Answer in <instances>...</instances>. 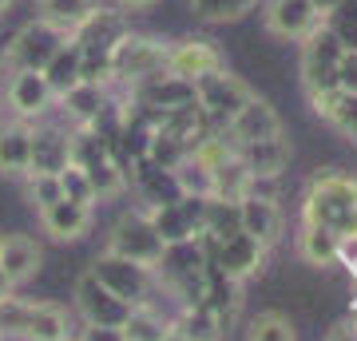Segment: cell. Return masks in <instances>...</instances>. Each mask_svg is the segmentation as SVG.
Masks as SVG:
<instances>
[{"mask_svg":"<svg viewBox=\"0 0 357 341\" xmlns=\"http://www.w3.org/2000/svg\"><path fill=\"white\" fill-rule=\"evenodd\" d=\"M28 167H32V123L24 119L0 123V175L24 179Z\"/></svg>","mask_w":357,"mask_h":341,"instance_id":"603a6c76","label":"cell"},{"mask_svg":"<svg viewBox=\"0 0 357 341\" xmlns=\"http://www.w3.org/2000/svg\"><path fill=\"white\" fill-rule=\"evenodd\" d=\"M68 310L56 302H32L28 310L24 341H68Z\"/></svg>","mask_w":357,"mask_h":341,"instance_id":"f546056e","label":"cell"},{"mask_svg":"<svg viewBox=\"0 0 357 341\" xmlns=\"http://www.w3.org/2000/svg\"><path fill=\"white\" fill-rule=\"evenodd\" d=\"M250 183L255 175L246 171V163L238 159V151H227L211 167V199H222V202H243L250 195Z\"/></svg>","mask_w":357,"mask_h":341,"instance_id":"d4e9b609","label":"cell"},{"mask_svg":"<svg viewBox=\"0 0 357 341\" xmlns=\"http://www.w3.org/2000/svg\"><path fill=\"white\" fill-rule=\"evenodd\" d=\"M250 96H255V91L246 88L238 76H230L227 68H222V72H211V76H203V79H195V107H199L215 127H227V119L238 112Z\"/></svg>","mask_w":357,"mask_h":341,"instance_id":"9c48e42d","label":"cell"},{"mask_svg":"<svg viewBox=\"0 0 357 341\" xmlns=\"http://www.w3.org/2000/svg\"><path fill=\"white\" fill-rule=\"evenodd\" d=\"M40 227H44V234H52L56 242H79L91 230V206L56 199L52 206L40 211Z\"/></svg>","mask_w":357,"mask_h":341,"instance_id":"44dd1931","label":"cell"},{"mask_svg":"<svg viewBox=\"0 0 357 341\" xmlns=\"http://www.w3.org/2000/svg\"><path fill=\"white\" fill-rule=\"evenodd\" d=\"M262 24L274 36L302 44L321 24V16L314 8V0H262Z\"/></svg>","mask_w":357,"mask_h":341,"instance_id":"5bb4252c","label":"cell"},{"mask_svg":"<svg viewBox=\"0 0 357 341\" xmlns=\"http://www.w3.org/2000/svg\"><path fill=\"white\" fill-rule=\"evenodd\" d=\"M238 215H243V234L258 238L262 246H270V242H278L286 215H282V206H278V199H274V195L250 190V195H246V199L238 202Z\"/></svg>","mask_w":357,"mask_h":341,"instance_id":"d6986e66","label":"cell"},{"mask_svg":"<svg viewBox=\"0 0 357 341\" xmlns=\"http://www.w3.org/2000/svg\"><path fill=\"white\" fill-rule=\"evenodd\" d=\"M167 333L178 338V341H222L227 326H222V321H218L203 302H191V305H183V310H178L175 321H167Z\"/></svg>","mask_w":357,"mask_h":341,"instance_id":"4316f807","label":"cell"},{"mask_svg":"<svg viewBox=\"0 0 357 341\" xmlns=\"http://www.w3.org/2000/svg\"><path fill=\"white\" fill-rule=\"evenodd\" d=\"M79 341H123V333H119V329H96V326H88Z\"/></svg>","mask_w":357,"mask_h":341,"instance_id":"ee69618b","label":"cell"},{"mask_svg":"<svg viewBox=\"0 0 357 341\" xmlns=\"http://www.w3.org/2000/svg\"><path fill=\"white\" fill-rule=\"evenodd\" d=\"M191 103H195V84L191 79L171 76V72H159V76L128 88V107L147 115V119L171 115V112H178V107H191Z\"/></svg>","mask_w":357,"mask_h":341,"instance_id":"ba28073f","label":"cell"},{"mask_svg":"<svg viewBox=\"0 0 357 341\" xmlns=\"http://www.w3.org/2000/svg\"><path fill=\"white\" fill-rule=\"evenodd\" d=\"M290 139L286 135H270V139H258V143H246V147H238V159L246 163V171L255 179H282V171L290 167Z\"/></svg>","mask_w":357,"mask_h":341,"instance_id":"7402d4cb","label":"cell"},{"mask_svg":"<svg viewBox=\"0 0 357 341\" xmlns=\"http://www.w3.org/2000/svg\"><path fill=\"white\" fill-rule=\"evenodd\" d=\"M310 107H314V115L326 119L333 131L357 139V96H349V91H342V88H330V91L310 96Z\"/></svg>","mask_w":357,"mask_h":341,"instance_id":"484cf974","label":"cell"},{"mask_svg":"<svg viewBox=\"0 0 357 341\" xmlns=\"http://www.w3.org/2000/svg\"><path fill=\"white\" fill-rule=\"evenodd\" d=\"M266 250L270 246H262L258 238H250V234H230V238H222V242H215L211 246V262L227 274V278H234V282H250V278H258L262 270H266Z\"/></svg>","mask_w":357,"mask_h":341,"instance_id":"8fae6325","label":"cell"},{"mask_svg":"<svg viewBox=\"0 0 357 341\" xmlns=\"http://www.w3.org/2000/svg\"><path fill=\"white\" fill-rule=\"evenodd\" d=\"M159 0H115V8L119 13H139V8H155Z\"/></svg>","mask_w":357,"mask_h":341,"instance_id":"f6af8a7d","label":"cell"},{"mask_svg":"<svg viewBox=\"0 0 357 341\" xmlns=\"http://www.w3.org/2000/svg\"><path fill=\"white\" fill-rule=\"evenodd\" d=\"M4 103L13 107L16 119H40L56 107V96H52L44 72H8V84H4Z\"/></svg>","mask_w":357,"mask_h":341,"instance_id":"2e32d148","label":"cell"},{"mask_svg":"<svg viewBox=\"0 0 357 341\" xmlns=\"http://www.w3.org/2000/svg\"><path fill=\"white\" fill-rule=\"evenodd\" d=\"M100 0H36V13L44 16V20H52V24H64L68 32L84 20V16L96 8Z\"/></svg>","mask_w":357,"mask_h":341,"instance_id":"d590c367","label":"cell"},{"mask_svg":"<svg viewBox=\"0 0 357 341\" xmlns=\"http://www.w3.org/2000/svg\"><path fill=\"white\" fill-rule=\"evenodd\" d=\"M8 8H13V0H0V16L8 13Z\"/></svg>","mask_w":357,"mask_h":341,"instance_id":"681fc988","label":"cell"},{"mask_svg":"<svg viewBox=\"0 0 357 341\" xmlns=\"http://www.w3.org/2000/svg\"><path fill=\"white\" fill-rule=\"evenodd\" d=\"M321 24L342 40V48H357V0H337L330 13L321 16Z\"/></svg>","mask_w":357,"mask_h":341,"instance_id":"74e56055","label":"cell"},{"mask_svg":"<svg viewBox=\"0 0 357 341\" xmlns=\"http://www.w3.org/2000/svg\"><path fill=\"white\" fill-rule=\"evenodd\" d=\"M227 60H222V52L211 44V40H199V36H187V40H175V44H167V72L178 79H203L211 72H222Z\"/></svg>","mask_w":357,"mask_h":341,"instance_id":"9a60e30c","label":"cell"},{"mask_svg":"<svg viewBox=\"0 0 357 341\" xmlns=\"http://www.w3.org/2000/svg\"><path fill=\"white\" fill-rule=\"evenodd\" d=\"M159 72H167V40L128 32L112 48V84L135 88V84L159 76Z\"/></svg>","mask_w":357,"mask_h":341,"instance_id":"277c9868","label":"cell"},{"mask_svg":"<svg viewBox=\"0 0 357 341\" xmlns=\"http://www.w3.org/2000/svg\"><path fill=\"white\" fill-rule=\"evenodd\" d=\"M175 183L187 199H211V167L203 159H195V155H187L175 167Z\"/></svg>","mask_w":357,"mask_h":341,"instance_id":"8d00e7d4","label":"cell"},{"mask_svg":"<svg viewBox=\"0 0 357 341\" xmlns=\"http://www.w3.org/2000/svg\"><path fill=\"white\" fill-rule=\"evenodd\" d=\"M24 179H28V199H32V206H36V215L44 211V206H52L56 199H64L56 175H24Z\"/></svg>","mask_w":357,"mask_h":341,"instance_id":"60d3db41","label":"cell"},{"mask_svg":"<svg viewBox=\"0 0 357 341\" xmlns=\"http://www.w3.org/2000/svg\"><path fill=\"white\" fill-rule=\"evenodd\" d=\"M342 258L349 262V274H354V282H357V242H349V246H345Z\"/></svg>","mask_w":357,"mask_h":341,"instance_id":"bcb514c9","label":"cell"},{"mask_svg":"<svg viewBox=\"0 0 357 341\" xmlns=\"http://www.w3.org/2000/svg\"><path fill=\"white\" fill-rule=\"evenodd\" d=\"M128 32H131L128 13H119L115 4H96V8L72 28V44H76L79 52H112Z\"/></svg>","mask_w":357,"mask_h":341,"instance_id":"7c38bea8","label":"cell"},{"mask_svg":"<svg viewBox=\"0 0 357 341\" xmlns=\"http://www.w3.org/2000/svg\"><path fill=\"white\" fill-rule=\"evenodd\" d=\"M262 0H191V13L206 24H230L243 20L246 13H255Z\"/></svg>","mask_w":357,"mask_h":341,"instance_id":"836d02e7","label":"cell"},{"mask_svg":"<svg viewBox=\"0 0 357 341\" xmlns=\"http://www.w3.org/2000/svg\"><path fill=\"white\" fill-rule=\"evenodd\" d=\"M28 310H32L28 298H16V294L0 298V341H4V338H24Z\"/></svg>","mask_w":357,"mask_h":341,"instance_id":"f35d334b","label":"cell"},{"mask_svg":"<svg viewBox=\"0 0 357 341\" xmlns=\"http://www.w3.org/2000/svg\"><path fill=\"white\" fill-rule=\"evenodd\" d=\"M56 103L64 107L68 119H72L76 127H91V123H96V115L112 103V96H107V88H103V84H84V79H79L76 88H68Z\"/></svg>","mask_w":357,"mask_h":341,"instance_id":"83f0119b","label":"cell"},{"mask_svg":"<svg viewBox=\"0 0 357 341\" xmlns=\"http://www.w3.org/2000/svg\"><path fill=\"white\" fill-rule=\"evenodd\" d=\"M79 60H84V52H79L72 40H68L64 48L48 60L44 79H48V88H52V96H56V100H60L68 88H76V84H79Z\"/></svg>","mask_w":357,"mask_h":341,"instance_id":"4dcf8cb0","label":"cell"},{"mask_svg":"<svg viewBox=\"0 0 357 341\" xmlns=\"http://www.w3.org/2000/svg\"><path fill=\"white\" fill-rule=\"evenodd\" d=\"M72 163V131L56 123L32 127V167L28 175H60Z\"/></svg>","mask_w":357,"mask_h":341,"instance_id":"ac0fdd59","label":"cell"},{"mask_svg":"<svg viewBox=\"0 0 357 341\" xmlns=\"http://www.w3.org/2000/svg\"><path fill=\"white\" fill-rule=\"evenodd\" d=\"M278 131H282L278 112H274L262 96H250V100H246L243 107L227 119V127H222V139L238 151V147H246V143L270 139V135H278Z\"/></svg>","mask_w":357,"mask_h":341,"instance_id":"4fadbf2b","label":"cell"},{"mask_svg":"<svg viewBox=\"0 0 357 341\" xmlns=\"http://www.w3.org/2000/svg\"><path fill=\"white\" fill-rule=\"evenodd\" d=\"M40 262H44V250L36 246V238L28 234H0V270L13 286H24V282L36 278Z\"/></svg>","mask_w":357,"mask_h":341,"instance_id":"ffe728a7","label":"cell"},{"mask_svg":"<svg viewBox=\"0 0 357 341\" xmlns=\"http://www.w3.org/2000/svg\"><path fill=\"white\" fill-rule=\"evenodd\" d=\"M342 56H345L342 40L333 36L326 24H318L302 40V63L298 68H302V88H306V96L337 88V63H342Z\"/></svg>","mask_w":357,"mask_h":341,"instance_id":"8992f818","label":"cell"},{"mask_svg":"<svg viewBox=\"0 0 357 341\" xmlns=\"http://www.w3.org/2000/svg\"><path fill=\"white\" fill-rule=\"evenodd\" d=\"M119 333H123V341H167V317L155 305H131Z\"/></svg>","mask_w":357,"mask_h":341,"instance_id":"d6a6232c","label":"cell"},{"mask_svg":"<svg viewBox=\"0 0 357 341\" xmlns=\"http://www.w3.org/2000/svg\"><path fill=\"white\" fill-rule=\"evenodd\" d=\"M155 230L163 234V242H187L203 234V199H175L167 206H147Z\"/></svg>","mask_w":357,"mask_h":341,"instance_id":"e0dca14e","label":"cell"},{"mask_svg":"<svg viewBox=\"0 0 357 341\" xmlns=\"http://www.w3.org/2000/svg\"><path fill=\"white\" fill-rule=\"evenodd\" d=\"M342 250H345V242L337 234H330L326 227H314V222H302V230H298V254H302L306 266L326 270V266L342 262Z\"/></svg>","mask_w":357,"mask_h":341,"instance_id":"f1b7e54d","label":"cell"},{"mask_svg":"<svg viewBox=\"0 0 357 341\" xmlns=\"http://www.w3.org/2000/svg\"><path fill=\"white\" fill-rule=\"evenodd\" d=\"M206 266H211V254H206L203 238H187V242H167L163 258L155 262V278H163L171 290L183 298V305H191L203 298V278Z\"/></svg>","mask_w":357,"mask_h":341,"instance_id":"7a4b0ae2","label":"cell"},{"mask_svg":"<svg viewBox=\"0 0 357 341\" xmlns=\"http://www.w3.org/2000/svg\"><path fill=\"white\" fill-rule=\"evenodd\" d=\"M88 270L115 294V298H123L128 305H151L155 274L147 270V266L131 262V258H119V254H112V250H103Z\"/></svg>","mask_w":357,"mask_h":341,"instance_id":"52a82bcc","label":"cell"},{"mask_svg":"<svg viewBox=\"0 0 357 341\" xmlns=\"http://www.w3.org/2000/svg\"><path fill=\"white\" fill-rule=\"evenodd\" d=\"M333 4H337V0H314V8H318V16H326L333 8Z\"/></svg>","mask_w":357,"mask_h":341,"instance_id":"c3c4849f","label":"cell"},{"mask_svg":"<svg viewBox=\"0 0 357 341\" xmlns=\"http://www.w3.org/2000/svg\"><path fill=\"white\" fill-rule=\"evenodd\" d=\"M302 222L326 227L345 246L357 242V179L345 171H318L302 195Z\"/></svg>","mask_w":357,"mask_h":341,"instance_id":"6da1fadb","label":"cell"},{"mask_svg":"<svg viewBox=\"0 0 357 341\" xmlns=\"http://www.w3.org/2000/svg\"><path fill=\"white\" fill-rule=\"evenodd\" d=\"M68 40H72V32L64 24H52V20L36 16L13 36V44L4 52V63H8V72H44L48 60L64 48Z\"/></svg>","mask_w":357,"mask_h":341,"instance_id":"3957f363","label":"cell"},{"mask_svg":"<svg viewBox=\"0 0 357 341\" xmlns=\"http://www.w3.org/2000/svg\"><path fill=\"white\" fill-rule=\"evenodd\" d=\"M199 302H203L206 310L222 321V326H230V321H234V314H238V305H243V282L227 278V274L211 262V266H206L203 298H199Z\"/></svg>","mask_w":357,"mask_h":341,"instance_id":"cb8c5ba5","label":"cell"},{"mask_svg":"<svg viewBox=\"0 0 357 341\" xmlns=\"http://www.w3.org/2000/svg\"><path fill=\"white\" fill-rule=\"evenodd\" d=\"M76 310L84 317V326H96V329H119L131 314V305L123 298H115L91 270H84L76 278Z\"/></svg>","mask_w":357,"mask_h":341,"instance_id":"30bf717a","label":"cell"},{"mask_svg":"<svg viewBox=\"0 0 357 341\" xmlns=\"http://www.w3.org/2000/svg\"><path fill=\"white\" fill-rule=\"evenodd\" d=\"M56 179H60V195H64L68 202H84V206H96V202H100V199H96V190H91V179L84 175L79 167L68 163Z\"/></svg>","mask_w":357,"mask_h":341,"instance_id":"ab89813d","label":"cell"},{"mask_svg":"<svg viewBox=\"0 0 357 341\" xmlns=\"http://www.w3.org/2000/svg\"><path fill=\"white\" fill-rule=\"evenodd\" d=\"M326 341H357V314L342 317V321H333L330 333H326Z\"/></svg>","mask_w":357,"mask_h":341,"instance_id":"7bdbcfd3","label":"cell"},{"mask_svg":"<svg viewBox=\"0 0 357 341\" xmlns=\"http://www.w3.org/2000/svg\"><path fill=\"white\" fill-rule=\"evenodd\" d=\"M107 250L119 254V258H131V262L147 266V270H155V262H159L163 250H167V242H163V234L155 230L147 206H135V211H123V215L115 218L112 234H107Z\"/></svg>","mask_w":357,"mask_h":341,"instance_id":"5b68a950","label":"cell"},{"mask_svg":"<svg viewBox=\"0 0 357 341\" xmlns=\"http://www.w3.org/2000/svg\"><path fill=\"white\" fill-rule=\"evenodd\" d=\"M337 88L357 96V48H345L342 63H337Z\"/></svg>","mask_w":357,"mask_h":341,"instance_id":"b9f144b4","label":"cell"},{"mask_svg":"<svg viewBox=\"0 0 357 341\" xmlns=\"http://www.w3.org/2000/svg\"><path fill=\"white\" fill-rule=\"evenodd\" d=\"M16 290V286H13V282H8V278H4V270H0V298H8V294H13Z\"/></svg>","mask_w":357,"mask_h":341,"instance_id":"7dc6e473","label":"cell"},{"mask_svg":"<svg viewBox=\"0 0 357 341\" xmlns=\"http://www.w3.org/2000/svg\"><path fill=\"white\" fill-rule=\"evenodd\" d=\"M243 230V215L238 202H222V199H203V234L211 242H222L230 234Z\"/></svg>","mask_w":357,"mask_h":341,"instance_id":"1f68e13d","label":"cell"},{"mask_svg":"<svg viewBox=\"0 0 357 341\" xmlns=\"http://www.w3.org/2000/svg\"><path fill=\"white\" fill-rule=\"evenodd\" d=\"M68 341H79V338H68Z\"/></svg>","mask_w":357,"mask_h":341,"instance_id":"f907efd6","label":"cell"},{"mask_svg":"<svg viewBox=\"0 0 357 341\" xmlns=\"http://www.w3.org/2000/svg\"><path fill=\"white\" fill-rule=\"evenodd\" d=\"M246 341H298L294 333V321L278 310H266V314H255L246 321Z\"/></svg>","mask_w":357,"mask_h":341,"instance_id":"e575fe53","label":"cell"}]
</instances>
